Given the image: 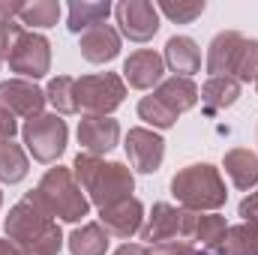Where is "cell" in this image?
<instances>
[{"mask_svg":"<svg viewBox=\"0 0 258 255\" xmlns=\"http://www.w3.org/2000/svg\"><path fill=\"white\" fill-rule=\"evenodd\" d=\"M72 174H75L78 186L90 195V201L99 210L129 198V192L135 186L132 171L123 162H102L99 156H90V153H78L75 156Z\"/></svg>","mask_w":258,"mask_h":255,"instance_id":"obj_1","label":"cell"},{"mask_svg":"<svg viewBox=\"0 0 258 255\" xmlns=\"http://www.w3.org/2000/svg\"><path fill=\"white\" fill-rule=\"evenodd\" d=\"M6 234L9 240L30 255H57L63 246V234L60 225L42 213L36 204H30L27 198H21L9 216H6Z\"/></svg>","mask_w":258,"mask_h":255,"instance_id":"obj_2","label":"cell"},{"mask_svg":"<svg viewBox=\"0 0 258 255\" xmlns=\"http://www.w3.org/2000/svg\"><path fill=\"white\" fill-rule=\"evenodd\" d=\"M24 198L30 204H36L42 213H48L51 219H66V222H78L90 210V201L81 192L75 174L69 168H63V165L48 168L45 177L39 180V186L33 192H27Z\"/></svg>","mask_w":258,"mask_h":255,"instance_id":"obj_3","label":"cell"},{"mask_svg":"<svg viewBox=\"0 0 258 255\" xmlns=\"http://www.w3.org/2000/svg\"><path fill=\"white\" fill-rule=\"evenodd\" d=\"M171 195L183 204V210H216L225 204V183L213 165H186L171 177Z\"/></svg>","mask_w":258,"mask_h":255,"instance_id":"obj_4","label":"cell"},{"mask_svg":"<svg viewBox=\"0 0 258 255\" xmlns=\"http://www.w3.org/2000/svg\"><path fill=\"white\" fill-rule=\"evenodd\" d=\"M126 84L114 72H99V75H81L75 78V102L78 111L87 114H111L114 108L123 105Z\"/></svg>","mask_w":258,"mask_h":255,"instance_id":"obj_5","label":"cell"},{"mask_svg":"<svg viewBox=\"0 0 258 255\" xmlns=\"http://www.w3.org/2000/svg\"><path fill=\"white\" fill-rule=\"evenodd\" d=\"M21 135L36 162H57L66 150L69 129H66V120H60V114H39L21 126Z\"/></svg>","mask_w":258,"mask_h":255,"instance_id":"obj_6","label":"cell"},{"mask_svg":"<svg viewBox=\"0 0 258 255\" xmlns=\"http://www.w3.org/2000/svg\"><path fill=\"white\" fill-rule=\"evenodd\" d=\"M9 69L24 78H42L51 69V45L42 33L24 30L9 54Z\"/></svg>","mask_w":258,"mask_h":255,"instance_id":"obj_7","label":"cell"},{"mask_svg":"<svg viewBox=\"0 0 258 255\" xmlns=\"http://www.w3.org/2000/svg\"><path fill=\"white\" fill-rule=\"evenodd\" d=\"M114 15L123 36L132 42H147L159 30V9L147 0H123L114 6Z\"/></svg>","mask_w":258,"mask_h":255,"instance_id":"obj_8","label":"cell"},{"mask_svg":"<svg viewBox=\"0 0 258 255\" xmlns=\"http://www.w3.org/2000/svg\"><path fill=\"white\" fill-rule=\"evenodd\" d=\"M126 156L132 162L135 171L141 174H153L159 165H162V156H165V141L153 132V129H129L126 135Z\"/></svg>","mask_w":258,"mask_h":255,"instance_id":"obj_9","label":"cell"},{"mask_svg":"<svg viewBox=\"0 0 258 255\" xmlns=\"http://www.w3.org/2000/svg\"><path fill=\"white\" fill-rule=\"evenodd\" d=\"M183 228H186V210L159 201V204H153L150 219H147V225L141 228V240H147L150 246L168 243V240L183 237Z\"/></svg>","mask_w":258,"mask_h":255,"instance_id":"obj_10","label":"cell"},{"mask_svg":"<svg viewBox=\"0 0 258 255\" xmlns=\"http://www.w3.org/2000/svg\"><path fill=\"white\" fill-rule=\"evenodd\" d=\"M42 105H45V93L36 84L21 81V78L0 84V108H6L9 114H21V117L33 120L42 114Z\"/></svg>","mask_w":258,"mask_h":255,"instance_id":"obj_11","label":"cell"},{"mask_svg":"<svg viewBox=\"0 0 258 255\" xmlns=\"http://www.w3.org/2000/svg\"><path fill=\"white\" fill-rule=\"evenodd\" d=\"M120 138V126L117 120L105 117V114H84L78 120V141L84 147V153L90 156H99V153H108Z\"/></svg>","mask_w":258,"mask_h":255,"instance_id":"obj_12","label":"cell"},{"mask_svg":"<svg viewBox=\"0 0 258 255\" xmlns=\"http://www.w3.org/2000/svg\"><path fill=\"white\" fill-rule=\"evenodd\" d=\"M246 39L249 36H243L237 30H222V33L213 36L210 51H207V72H210V78L213 75H228V72L237 69Z\"/></svg>","mask_w":258,"mask_h":255,"instance_id":"obj_13","label":"cell"},{"mask_svg":"<svg viewBox=\"0 0 258 255\" xmlns=\"http://www.w3.org/2000/svg\"><path fill=\"white\" fill-rule=\"evenodd\" d=\"M99 219H102V228L114 237H132L135 231H141V219H144V207L138 198H123L111 207H102L99 210Z\"/></svg>","mask_w":258,"mask_h":255,"instance_id":"obj_14","label":"cell"},{"mask_svg":"<svg viewBox=\"0 0 258 255\" xmlns=\"http://www.w3.org/2000/svg\"><path fill=\"white\" fill-rule=\"evenodd\" d=\"M162 72H165L162 54H156L150 48L132 51L126 57V63H123V78L129 81V87H135V90H150L153 84L162 81Z\"/></svg>","mask_w":258,"mask_h":255,"instance_id":"obj_15","label":"cell"},{"mask_svg":"<svg viewBox=\"0 0 258 255\" xmlns=\"http://www.w3.org/2000/svg\"><path fill=\"white\" fill-rule=\"evenodd\" d=\"M78 48H81V57L84 60H90V63H108V60H114L120 54V36H117L114 27L99 24V27L81 33Z\"/></svg>","mask_w":258,"mask_h":255,"instance_id":"obj_16","label":"cell"},{"mask_svg":"<svg viewBox=\"0 0 258 255\" xmlns=\"http://www.w3.org/2000/svg\"><path fill=\"white\" fill-rule=\"evenodd\" d=\"M153 96H156L165 108H171L174 114H183V111H189L195 102H198V87H195L192 78L171 75V78H162V81H159V87L153 90Z\"/></svg>","mask_w":258,"mask_h":255,"instance_id":"obj_17","label":"cell"},{"mask_svg":"<svg viewBox=\"0 0 258 255\" xmlns=\"http://www.w3.org/2000/svg\"><path fill=\"white\" fill-rule=\"evenodd\" d=\"M228 225L219 213H192L186 210V228H183V240H201L204 246L216 249L225 237Z\"/></svg>","mask_w":258,"mask_h":255,"instance_id":"obj_18","label":"cell"},{"mask_svg":"<svg viewBox=\"0 0 258 255\" xmlns=\"http://www.w3.org/2000/svg\"><path fill=\"white\" fill-rule=\"evenodd\" d=\"M162 60H165V66H168L174 75L189 78L192 72L201 69V51H198V45H195L189 36H171V39L165 42Z\"/></svg>","mask_w":258,"mask_h":255,"instance_id":"obj_19","label":"cell"},{"mask_svg":"<svg viewBox=\"0 0 258 255\" xmlns=\"http://www.w3.org/2000/svg\"><path fill=\"white\" fill-rule=\"evenodd\" d=\"M201 102L207 108V114H216V111H225L228 105L237 102L240 96V81L234 75H213L204 87H201Z\"/></svg>","mask_w":258,"mask_h":255,"instance_id":"obj_20","label":"cell"},{"mask_svg":"<svg viewBox=\"0 0 258 255\" xmlns=\"http://www.w3.org/2000/svg\"><path fill=\"white\" fill-rule=\"evenodd\" d=\"M225 174L231 177V183L237 189H249L258 183V156L249 153L246 147L228 150L225 153Z\"/></svg>","mask_w":258,"mask_h":255,"instance_id":"obj_21","label":"cell"},{"mask_svg":"<svg viewBox=\"0 0 258 255\" xmlns=\"http://www.w3.org/2000/svg\"><path fill=\"white\" fill-rule=\"evenodd\" d=\"M108 237L111 234L102 228V222H84L81 228H75L69 234V252L72 255H105Z\"/></svg>","mask_w":258,"mask_h":255,"instance_id":"obj_22","label":"cell"},{"mask_svg":"<svg viewBox=\"0 0 258 255\" xmlns=\"http://www.w3.org/2000/svg\"><path fill=\"white\" fill-rule=\"evenodd\" d=\"M111 15V3H69V30L72 33H87L99 24H105V18Z\"/></svg>","mask_w":258,"mask_h":255,"instance_id":"obj_23","label":"cell"},{"mask_svg":"<svg viewBox=\"0 0 258 255\" xmlns=\"http://www.w3.org/2000/svg\"><path fill=\"white\" fill-rule=\"evenodd\" d=\"M216 249H219V255H258V228H252V225L228 228Z\"/></svg>","mask_w":258,"mask_h":255,"instance_id":"obj_24","label":"cell"},{"mask_svg":"<svg viewBox=\"0 0 258 255\" xmlns=\"http://www.w3.org/2000/svg\"><path fill=\"white\" fill-rule=\"evenodd\" d=\"M27 177V153L15 141H0V180L18 183Z\"/></svg>","mask_w":258,"mask_h":255,"instance_id":"obj_25","label":"cell"},{"mask_svg":"<svg viewBox=\"0 0 258 255\" xmlns=\"http://www.w3.org/2000/svg\"><path fill=\"white\" fill-rule=\"evenodd\" d=\"M45 99L57 108V114H78V102H75V78L57 75L48 81Z\"/></svg>","mask_w":258,"mask_h":255,"instance_id":"obj_26","label":"cell"},{"mask_svg":"<svg viewBox=\"0 0 258 255\" xmlns=\"http://www.w3.org/2000/svg\"><path fill=\"white\" fill-rule=\"evenodd\" d=\"M18 18L30 27H54L60 18V3L54 0H36V3H24V9L18 12Z\"/></svg>","mask_w":258,"mask_h":255,"instance_id":"obj_27","label":"cell"},{"mask_svg":"<svg viewBox=\"0 0 258 255\" xmlns=\"http://www.w3.org/2000/svg\"><path fill=\"white\" fill-rule=\"evenodd\" d=\"M138 117L147 120L150 126H156V129H171L174 123H177V114H174L171 108H165L153 93L144 96V99L138 102Z\"/></svg>","mask_w":258,"mask_h":255,"instance_id":"obj_28","label":"cell"},{"mask_svg":"<svg viewBox=\"0 0 258 255\" xmlns=\"http://www.w3.org/2000/svg\"><path fill=\"white\" fill-rule=\"evenodd\" d=\"M156 9L165 12V15H168L171 21H177V24H189V21H195V18L204 12V0H201V3H198V0H195V3H171V0H165V3H159Z\"/></svg>","mask_w":258,"mask_h":255,"instance_id":"obj_29","label":"cell"},{"mask_svg":"<svg viewBox=\"0 0 258 255\" xmlns=\"http://www.w3.org/2000/svg\"><path fill=\"white\" fill-rule=\"evenodd\" d=\"M21 33H24L21 24H15L12 18H0V57L3 60H9V54H12V48H15Z\"/></svg>","mask_w":258,"mask_h":255,"instance_id":"obj_30","label":"cell"},{"mask_svg":"<svg viewBox=\"0 0 258 255\" xmlns=\"http://www.w3.org/2000/svg\"><path fill=\"white\" fill-rule=\"evenodd\" d=\"M150 255H207V252L195 249L189 240H168V243H156V246H150Z\"/></svg>","mask_w":258,"mask_h":255,"instance_id":"obj_31","label":"cell"},{"mask_svg":"<svg viewBox=\"0 0 258 255\" xmlns=\"http://www.w3.org/2000/svg\"><path fill=\"white\" fill-rule=\"evenodd\" d=\"M240 216L246 219V225L258 228V192H252L249 198H243V201H240Z\"/></svg>","mask_w":258,"mask_h":255,"instance_id":"obj_32","label":"cell"},{"mask_svg":"<svg viewBox=\"0 0 258 255\" xmlns=\"http://www.w3.org/2000/svg\"><path fill=\"white\" fill-rule=\"evenodd\" d=\"M18 132L15 114H9L6 108H0V141H12V135Z\"/></svg>","mask_w":258,"mask_h":255,"instance_id":"obj_33","label":"cell"},{"mask_svg":"<svg viewBox=\"0 0 258 255\" xmlns=\"http://www.w3.org/2000/svg\"><path fill=\"white\" fill-rule=\"evenodd\" d=\"M114 255H150V249H147V246H141V243H123Z\"/></svg>","mask_w":258,"mask_h":255,"instance_id":"obj_34","label":"cell"},{"mask_svg":"<svg viewBox=\"0 0 258 255\" xmlns=\"http://www.w3.org/2000/svg\"><path fill=\"white\" fill-rule=\"evenodd\" d=\"M0 63H3V57H0Z\"/></svg>","mask_w":258,"mask_h":255,"instance_id":"obj_35","label":"cell"},{"mask_svg":"<svg viewBox=\"0 0 258 255\" xmlns=\"http://www.w3.org/2000/svg\"><path fill=\"white\" fill-rule=\"evenodd\" d=\"M0 201H3V195H0Z\"/></svg>","mask_w":258,"mask_h":255,"instance_id":"obj_36","label":"cell"},{"mask_svg":"<svg viewBox=\"0 0 258 255\" xmlns=\"http://www.w3.org/2000/svg\"><path fill=\"white\" fill-rule=\"evenodd\" d=\"M255 84H258V81H255Z\"/></svg>","mask_w":258,"mask_h":255,"instance_id":"obj_37","label":"cell"}]
</instances>
